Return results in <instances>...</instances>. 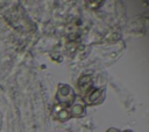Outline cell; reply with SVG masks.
<instances>
[{"mask_svg": "<svg viewBox=\"0 0 149 132\" xmlns=\"http://www.w3.org/2000/svg\"><path fill=\"white\" fill-rule=\"evenodd\" d=\"M56 117L58 118V119H61V120H66L69 117H70V112L68 111V110H65V109H59V111L56 113Z\"/></svg>", "mask_w": 149, "mask_h": 132, "instance_id": "obj_5", "label": "cell"}, {"mask_svg": "<svg viewBox=\"0 0 149 132\" xmlns=\"http://www.w3.org/2000/svg\"><path fill=\"white\" fill-rule=\"evenodd\" d=\"M102 89H91L87 91L86 94V97H85V101L86 103L88 104H97V103H100L102 101Z\"/></svg>", "mask_w": 149, "mask_h": 132, "instance_id": "obj_2", "label": "cell"}, {"mask_svg": "<svg viewBox=\"0 0 149 132\" xmlns=\"http://www.w3.org/2000/svg\"><path fill=\"white\" fill-rule=\"evenodd\" d=\"M71 113H72V116H74V117H80V116L84 113V107L80 105V104H74V105L72 107Z\"/></svg>", "mask_w": 149, "mask_h": 132, "instance_id": "obj_4", "label": "cell"}, {"mask_svg": "<svg viewBox=\"0 0 149 132\" xmlns=\"http://www.w3.org/2000/svg\"><path fill=\"white\" fill-rule=\"evenodd\" d=\"M107 132H119L118 130H115V129H111V130H108Z\"/></svg>", "mask_w": 149, "mask_h": 132, "instance_id": "obj_6", "label": "cell"}, {"mask_svg": "<svg viewBox=\"0 0 149 132\" xmlns=\"http://www.w3.org/2000/svg\"><path fill=\"white\" fill-rule=\"evenodd\" d=\"M57 98L61 103L64 104H69L70 102H72L74 100V93L72 90V88L70 86L66 85H61L59 89L57 91Z\"/></svg>", "mask_w": 149, "mask_h": 132, "instance_id": "obj_1", "label": "cell"}, {"mask_svg": "<svg viewBox=\"0 0 149 132\" xmlns=\"http://www.w3.org/2000/svg\"><path fill=\"white\" fill-rule=\"evenodd\" d=\"M92 85H93V81L91 75H84L78 80V88L84 93H87L91 89Z\"/></svg>", "mask_w": 149, "mask_h": 132, "instance_id": "obj_3", "label": "cell"}]
</instances>
